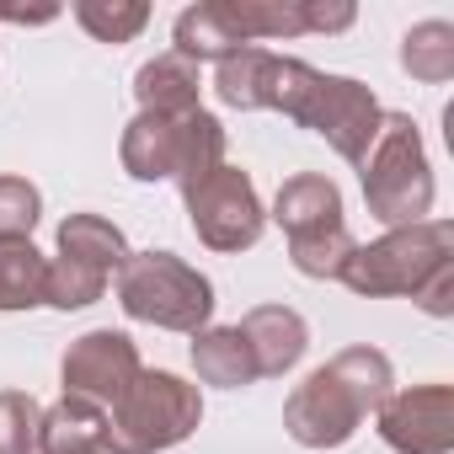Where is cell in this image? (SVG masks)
Segmentation results:
<instances>
[{
    "label": "cell",
    "instance_id": "obj_20",
    "mask_svg": "<svg viewBox=\"0 0 454 454\" xmlns=\"http://www.w3.org/2000/svg\"><path fill=\"white\" fill-rule=\"evenodd\" d=\"M401 70L422 86H443L454 81V22H417L401 38Z\"/></svg>",
    "mask_w": 454,
    "mask_h": 454
},
{
    "label": "cell",
    "instance_id": "obj_1",
    "mask_svg": "<svg viewBox=\"0 0 454 454\" xmlns=\"http://www.w3.org/2000/svg\"><path fill=\"white\" fill-rule=\"evenodd\" d=\"M395 369L380 348H342L332 364L310 369L284 401V433L300 449H342L390 401Z\"/></svg>",
    "mask_w": 454,
    "mask_h": 454
},
{
    "label": "cell",
    "instance_id": "obj_22",
    "mask_svg": "<svg viewBox=\"0 0 454 454\" xmlns=\"http://www.w3.org/2000/svg\"><path fill=\"white\" fill-rule=\"evenodd\" d=\"M353 231L348 224H332V231H310V236H289V262H294V273H305V278H342V268H348V257H353Z\"/></svg>",
    "mask_w": 454,
    "mask_h": 454
},
{
    "label": "cell",
    "instance_id": "obj_3",
    "mask_svg": "<svg viewBox=\"0 0 454 454\" xmlns=\"http://www.w3.org/2000/svg\"><path fill=\"white\" fill-rule=\"evenodd\" d=\"M123 171L134 182H198L203 171L224 166V129L214 113H134L123 129Z\"/></svg>",
    "mask_w": 454,
    "mask_h": 454
},
{
    "label": "cell",
    "instance_id": "obj_26",
    "mask_svg": "<svg viewBox=\"0 0 454 454\" xmlns=\"http://www.w3.org/2000/svg\"><path fill=\"white\" fill-rule=\"evenodd\" d=\"M38 417H43V406L27 390H0V454H33Z\"/></svg>",
    "mask_w": 454,
    "mask_h": 454
},
{
    "label": "cell",
    "instance_id": "obj_7",
    "mask_svg": "<svg viewBox=\"0 0 454 454\" xmlns=\"http://www.w3.org/2000/svg\"><path fill=\"white\" fill-rule=\"evenodd\" d=\"M182 203H187V219H192V236L208 252H224V257L257 247L262 231H268V208L257 198L252 171H241L231 160L214 166V171H203L198 182H187L182 187Z\"/></svg>",
    "mask_w": 454,
    "mask_h": 454
},
{
    "label": "cell",
    "instance_id": "obj_11",
    "mask_svg": "<svg viewBox=\"0 0 454 454\" xmlns=\"http://www.w3.org/2000/svg\"><path fill=\"white\" fill-rule=\"evenodd\" d=\"M236 332L247 337L252 348V364H257V380H284L305 353H310V326L300 310L289 305H257L236 321Z\"/></svg>",
    "mask_w": 454,
    "mask_h": 454
},
{
    "label": "cell",
    "instance_id": "obj_8",
    "mask_svg": "<svg viewBox=\"0 0 454 454\" xmlns=\"http://www.w3.org/2000/svg\"><path fill=\"white\" fill-rule=\"evenodd\" d=\"M380 118H385V107H380V97L364 86V81H353V75H316V86H310V97H305V113H300V129H310V134H321L342 160H364V150L374 145V134H380Z\"/></svg>",
    "mask_w": 454,
    "mask_h": 454
},
{
    "label": "cell",
    "instance_id": "obj_13",
    "mask_svg": "<svg viewBox=\"0 0 454 454\" xmlns=\"http://www.w3.org/2000/svg\"><path fill=\"white\" fill-rule=\"evenodd\" d=\"M33 454H107V411L75 395H59L38 417V449Z\"/></svg>",
    "mask_w": 454,
    "mask_h": 454
},
{
    "label": "cell",
    "instance_id": "obj_19",
    "mask_svg": "<svg viewBox=\"0 0 454 454\" xmlns=\"http://www.w3.org/2000/svg\"><path fill=\"white\" fill-rule=\"evenodd\" d=\"M231 17L247 43H289L310 33V0H231Z\"/></svg>",
    "mask_w": 454,
    "mask_h": 454
},
{
    "label": "cell",
    "instance_id": "obj_17",
    "mask_svg": "<svg viewBox=\"0 0 454 454\" xmlns=\"http://www.w3.org/2000/svg\"><path fill=\"white\" fill-rule=\"evenodd\" d=\"M192 369L203 385H219V390H241L257 380V364H252V348L236 326H203L192 337Z\"/></svg>",
    "mask_w": 454,
    "mask_h": 454
},
{
    "label": "cell",
    "instance_id": "obj_21",
    "mask_svg": "<svg viewBox=\"0 0 454 454\" xmlns=\"http://www.w3.org/2000/svg\"><path fill=\"white\" fill-rule=\"evenodd\" d=\"M49 257L33 241H0V310H33L43 305Z\"/></svg>",
    "mask_w": 454,
    "mask_h": 454
},
{
    "label": "cell",
    "instance_id": "obj_9",
    "mask_svg": "<svg viewBox=\"0 0 454 454\" xmlns=\"http://www.w3.org/2000/svg\"><path fill=\"white\" fill-rule=\"evenodd\" d=\"M139 369H145V364H139L134 337H129V332H113V326H97V332L75 337V342L65 348V358H59L65 395L91 401V406H102V411L134 385Z\"/></svg>",
    "mask_w": 454,
    "mask_h": 454
},
{
    "label": "cell",
    "instance_id": "obj_2",
    "mask_svg": "<svg viewBox=\"0 0 454 454\" xmlns=\"http://www.w3.org/2000/svg\"><path fill=\"white\" fill-rule=\"evenodd\" d=\"M358 182H364V203L385 231L401 224H422L433 214V166L422 150V129L411 123V113H385L374 145L358 160Z\"/></svg>",
    "mask_w": 454,
    "mask_h": 454
},
{
    "label": "cell",
    "instance_id": "obj_18",
    "mask_svg": "<svg viewBox=\"0 0 454 454\" xmlns=\"http://www.w3.org/2000/svg\"><path fill=\"white\" fill-rule=\"evenodd\" d=\"M59 257H70V262L97 268V273L113 278V273L129 262V241H123L118 224L102 219V214H70V219L59 224Z\"/></svg>",
    "mask_w": 454,
    "mask_h": 454
},
{
    "label": "cell",
    "instance_id": "obj_15",
    "mask_svg": "<svg viewBox=\"0 0 454 454\" xmlns=\"http://www.w3.org/2000/svg\"><path fill=\"white\" fill-rule=\"evenodd\" d=\"M198 91H203V75H198V65L182 59L176 49L145 59L139 75H134L139 113H192V107H198Z\"/></svg>",
    "mask_w": 454,
    "mask_h": 454
},
{
    "label": "cell",
    "instance_id": "obj_5",
    "mask_svg": "<svg viewBox=\"0 0 454 454\" xmlns=\"http://www.w3.org/2000/svg\"><path fill=\"white\" fill-rule=\"evenodd\" d=\"M113 284H118V305L129 321L187 332V337H198L214 321V284L176 252H129Z\"/></svg>",
    "mask_w": 454,
    "mask_h": 454
},
{
    "label": "cell",
    "instance_id": "obj_14",
    "mask_svg": "<svg viewBox=\"0 0 454 454\" xmlns=\"http://www.w3.org/2000/svg\"><path fill=\"white\" fill-rule=\"evenodd\" d=\"M171 43H176V54L182 59H192V65H203V59H231L236 49H247V38H241V27H236V17H231V0H198V6H187L182 17H176V27H171Z\"/></svg>",
    "mask_w": 454,
    "mask_h": 454
},
{
    "label": "cell",
    "instance_id": "obj_25",
    "mask_svg": "<svg viewBox=\"0 0 454 454\" xmlns=\"http://www.w3.org/2000/svg\"><path fill=\"white\" fill-rule=\"evenodd\" d=\"M43 219V192L27 176H0V241H33Z\"/></svg>",
    "mask_w": 454,
    "mask_h": 454
},
{
    "label": "cell",
    "instance_id": "obj_24",
    "mask_svg": "<svg viewBox=\"0 0 454 454\" xmlns=\"http://www.w3.org/2000/svg\"><path fill=\"white\" fill-rule=\"evenodd\" d=\"M102 294H107V273L81 268V262H70V257H54V262H49L43 305H54V310H86V305H97Z\"/></svg>",
    "mask_w": 454,
    "mask_h": 454
},
{
    "label": "cell",
    "instance_id": "obj_16",
    "mask_svg": "<svg viewBox=\"0 0 454 454\" xmlns=\"http://www.w3.org/2000/svg\"><path fill=\"white\" fill-rule=\"evenodd\" d=\"M273 65H278L273 49H257V43L236 49L231 59L214 65V97H219L224 107H236V113H268Z\"/></svg>",
    "mask_w": 454,
    "mask_h": 454
},
{
    "label": "cell",
    "instance_id": "obj_10",
    "mask_svg": "<svg viewBox=\"0 0 454 454\" xmlns=\"http://www.w3.org/2000/svg\"><path fill=\"white\" fill-rule=\"evenodd\" d=\"M380 438L395 454H449L454 449V390L449 385H406L374 411Z\"/></svg>",
    "mask_w": 454,
    "mask_h": 454
},
{
    "label": "cell",
    "instance_id": "obj_6",
    "mask_svg": "<svg viewBox=\"0 0 454 454\" xmlns=\"http://www.w3.org/2000/svg\"><path fill=\"white\" fill-rule=\"evenodd\" d=\"M443 262H454V224L422 219V224L385 231L369 247H353L337 284H348L364 300H411Z\"/></svg>",
    "mask_w": 454,
    "mask_h": 454
},
{
    "label": "cell",
    "instance_id": "obj_27",
    "mask_svg": "<svg viewBox=\"0 0 454 454\" xmlns=\"http://www.w3.org/2000/svg\"><path fill=\"white\" fill-rule=\"evenodd\" d=\"M411 305H417L422 316H433V321H449V316H454V262H443V268L411 294Z\"/></svg>",
    "mask_w": 454,
    "mask_h": 454
},
{
    "label": "cell",
    "instance_id": "obj_4",
    "mask_svg": "<svg viewBox=\"0 0 454 454\" xmlns=\"http://www.w3.org/2000/svg\"><path fill=\"white\" fill-rule=\"evenodd\" d=\"M203 422V395L182 374L139 369L134 385L107 406V454H166Z\"/></svg>",
    "mask_w": 454,
    "mask_h": 454
},
{
    "label": "cell",
    "instance_id": "obj_12",
    "mask_svg": "<svg viewBox=\"0 0 454 454\" xmlns=\"http://www.w3.org/2000/svg\"><path fill=\"white\" fill-rule=\"evenodd\" d=\"M268 219L278 224L284 236H310V231H332V224H348L342 214V192L332 176H316V171H300L278 187Z\"/></svg>",
    "mask_w": 454,
    "mask_h": 454
},
{
    "label": "cell",
    "instance_id": "obj_23",
    "mask_svg": "<svg viewBox=\"0 0 454 454\" xmlns=\"http://www.w3.org/2000/svg\"><path fill=\"white\" fill-rule=\"evenodd\" d=\"M75 22L97 43H134L150 27V6L145 0H75Z\"/></svg>",
    "mask_w": 454,
    "mask_h": 454
},
{
    "label": "cell",
    "instance_id": "obj_28",
    "mask_svg": "<svg viewBox=\"0 0 454 454\" xmlns=\"http://www.w3.org/2000/svg\"><path fill=\"white\" fill-rule=\"evenodd\" d=\"M59 17V6H0V22H12V27H43V22H54Z\"/></svg>",
    "mask_w": 454,
    "mask_h": 454
}]
</instances>
